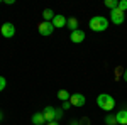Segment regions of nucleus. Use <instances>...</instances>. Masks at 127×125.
<instances>
[{
	"label": "nucleus",
	"instance_id": "1",
	"mask_svg": "<svg viewBox=\"0 0 127 125\" xmlns=\"http://www.w3.org/2000/svg\"><path fill=\"white\" fill-rule=\"evenodd\" d=\"M88 25H90V29L93 30V32H103V30H107V27H108V20L105 19L103 15H95V17L90 19Z\"/></svg>",
	"mask_w": 127,
	"mask_h": 125
},
{
	"label": "nucleus",
	"instance_id": "2",
	"mask_svg": "<svg viewBox=\"0 0 127 125\" xmlns=\"http://www.w3.org/2000/svg\"><path fill=\"white\" fill-rule=\"evenodd\" d=\"M97 105L102 108V110H105V112H110L114 106H115V100L112 98L110 95L107 93H102V95L97 96Z\"/></svg>",
	"mask_w": 127,
	"mask_h": 125
},
{
	"label": "nucleus",
	"instance_id": "3",
	"mask_svg": "<svg viewBox=\"0 0 127 125\" xmlns=\"http://www.w3.org/2000/svg\"><path fill=\"white\" fill-rule=\"evenodd\" d=\"M37 30H39L41 36H51V34L54 32V25H53V22H46V20H42L39 25H37Z\"/></svg>",
	"mask_w": 127,
	"mask_h": 125
},
{
	"label": "nucleus",
	"instance_id": "4",
	"mask_svg": "<svg viewBox=\"0 0 127 125\" xmlns=\"http://www.w3.org/2000/svg\"><path fill=\"white\" fill-rule=\"evenodd\" d=\"M124 19H126V12H122V10H110V20L114 22V24H117V25H120V24H124Z\"/></svg>",
	"mask_w": 127,
	"mask_h": 125
},
{
	"label": "nucleus",
	"instance_id": "5",
	"mask_svg": "<svg viewBox=\"0 0 127 125\" xmlns=\"http://www.w3.org/2000/svg\"><path fill=\"white\" fill-rule=\"evenodd\" d=\"M0 32H2L3 37H14V36H15V27H14L12 22H5V24H2Z\"/></svg>",
	"mask_w": 127,
	"mask_h": 125
},
{
	"label": "nucleus",
	"instance_id": "6",
	"mask_svg": "<svg viewBox=\"0 0 127 125\" xmlns=\"http://www.w3.org/2000/svg\"><path fill=\"white\" fill-rule=\"evenodd\" d=\"M69 103H71V106H83L87 103L85 95H81V93H73L71 98H69Z\"/></svg>",
	"mask_w": 127,
	"mask_h": 125
},
{
	"label": "nucleus",
	"instance_id": "7",
	"mask_svg": "<svg viewBox=\"0 0 127 125\" xmlns=\"http://www.w3.org/2000/svg\"><path fill=\"white\" fill-rule=\"evenodd\" d=\"M69 41H71V42H75V44H80V42H83V41H85V32H83L81 29L73 30V32L69 34Z\"/></svg>",
	"mask_w": 127,
	"mask_h": 125
},
{
	"label": "nucleus",
	"instance_id": "8",
	"mask_svg": "<svg viewBox=\"0 0 127 125\" xmlns=\"http://www.w3.org/2000/svg\"><path fill=\"white\" fill-rule=\"evenodd\" d=\"M66 17L64 15H61V14H56L54 15V19L51 20L53 22V25H54V29H61V27H66Z\"/></svg>",
	"mask_w": 127,
	"mask_h": 125
},
{
	"label": "nucleus",
	"instance_id": "9",
	"mask_svg": "<svg viewBox=\"0 0 127 125\" xmlns=\"http://www.w3.org/2000/svg\"><path fill=\"white\" fill-rule=\"evenodd\" d=\"M42 115L46 118V122H54V118H56V108L54 106H46L42 110Z\"/></svg>",
	"mask_w": 127,
	"mask_h": 125
},
{
	"label": "nucleus",
	"instance_id": "10",
	"mask_svg": "<svg viewBox=\"0 0 127 125\" xmlns=\"http://www.w3.org/2000/svg\"><path fill=\"white\" fill-rule=\"evenodd\" d=\"M115 120H117V124H120V125H127V108L119 110L117 113H115Z\"/></svg>",
	"mask_w": 127,
	"mask_h": 125
},
{
	"label": "nucleus",
	"instance_id": "11",
	"mask_svg": "<svg viewBox=\"0 0 127 125\" xmlns=\"http://www.w3.org/2000/svg\"><path fill=\"white\" fill-rule=\"evenodd\" d=\"M32 124L34 125H44L46 124V118L42 115V112H37V113L32 115Z\"/></svg>",
	"mask_w": 127,
	"mask_h": 125
},
{
	"label": "nucleus",
	"instance_id": "12",
	"mask_svg": "<svg viewBox=\"0 0 127 125\" xmlns=\"http://www.w3.org/2000/svg\"><path fill=\"white\" fill-rule=\"evenodd\" d=\"M66 27H68L71 32H73V30H76V29H78V20L75 19V17H69V19L66 20Z\"/></svg>",
	"mask_w": 127,
	"mask_h": 125
},
{
	"label": "nucleus",
	"instance_id": "13",
	"mask_svg": "<svg viewBox=\"0 0 127 125\" xmlns=\"http://www.w3.org/2000/svg\"><path fill=\"white\" fill-rule=\"evenodd\" d=\"M54 15H56V14H54L51 9H44V12H42V17H44L46 22H51V20L54 19Z\"/></svg>",
	"mask_w": 127,
	"mask_h": 125
},
{
	"label": "nucleus",
	"instance_id": "14",
	"mask_svg": "<svg viewBox=\"0 0 127 125\" xmlns=\"http://www.w3.org/2000/svg\"><path fill=\"white\" fill-rule=\"evenodd\" d=\"M58 98H59V100H63V101H69L71 93L66 91V90H59V91H58Z\"/></svg>",
	"mask_w": 127,
	"mask_h": 125
},
{
	"label": "nucleus",
	"instance_id": "15",
	"mask_svg": "<svg viewBox=\"0 0 127 125\" xmlns=\"http://www.w3.org/2000/svg\"><path fill=\"white\" fill-rule=\"evenodd\" d=\"M105 7H108L110 10H115L119 7V0H105Z\"/></svg>",
	"mask_w": 127,
	"mask_h": 125
},
{
	"label": "nucleus",
	"instance_id": "16",
	"mask_svg": "<svg viewBox=\"0 0 127 125\" xmlns=\"http://www.w3.org/2000/svg\"><path fill=\"white\" fill-rule=\"evenodd\" d=\"M105 124H107V125H117L115 115H107V117H105Z\"/></svg>",
	"mask_w": 127,
	"mask_h": 125
},
{
	"label": "nucleus",
	"instance_id": "17",
	"mask_svg": "<svg viewBox=\"0 0 127 125\" xmlns=\"http://www.w3.org/2000/svg\"><path fill=\"white\" fill-rule=\"evenodd\" d=\"M119 10H122V12H126L127 10V0H119Z\"/></svg>",
	"mask_w": 127,
	"mask_h": 125
},
{
	"label": "nucleus",
	"instance_id": "18",
	"mask_svg": "<svg viewBox=\"0 0 127 125\" xmlns=\"http://www.w3.org/2000/svg\"><path fill=\"white\" fill-rule=\"evenodd\" d=\"M63 108H56V118H54V122H59L61 118H63Z\"/></svg>",
	"mask_w": 127,
	"mask_h": 125
},
{
	"label": "nucleus",
	"instance_id": "19",
	"mask_svg": "<svg viewBox=\"0 0 127 125\" xmlns=\"http://www.w3.org/2000/svg\"><path fill=\"white\" fill-rule=\"evenodd\" d=\"M5 86H7V79H5L3 76H0V91H3Z\"/></svg>",
	"mask_w": 127,
	"mask_h": 125
},
{
	"label": "nucleus",
	"instance_id": "20",
	"mask_svg": "<svg viewBox=\"0 0 127 125\" xmlns=\"http://www.w3.org/2000/svg\"><path fill=\"white\" fill-rule=\"evenodd\" d=\"M90 124H92V122H90V118H87V117H83L78 122V125H90Z\"/></svg>",
	"mask_w": 127,
	"mask_h": 125
},
{
	"label": "nucleus",
	"instance_id": "21",
	"mask_svg": "<svg viewBox=\"0 0 127 125\" xmlns=\"http://www.w3.org/2000/svg\"><path fill=\"white\" fill-rule=\"evenodd\" d=\"M69 108H71V103L69 101H64L63 103V110H69Z\"/></svg>",
	"mask_w": 127,
	"mask_h": 125
},
{
	"label": "nucleus",
	"instance_id": "22",
	"mask_svg": "<svg viewBox=\"0 0 127 125\" xmlns=\"http://www.w3.org/2000/svg\"><path fill=\"white\" fill-rule=\"evenodd\" d=\"M48 125H59L58 122H48Z\"/></svg>",
	"mask_w": 127,
	"mask_h": 125
},
{
	"label": "nucleus",
	"instance_id": "23",
	"mask_svg": "<svg viewBox=\"0 0 127 125\" xmlns=\"http://www.w3.org/2000/svg\"><path fill=\"white\" fill-rule=\"evenodd\" d=\"M124 79L127 81V69H126V73H124Z\"/></svg>",
	"mask_w": 127,
	"mask_h": 125
},
{
	"label": "nucleus",
	"instance_id": "24",
	"mask_svg": "<svg viewBox=\"0 0 127 125\" xmlns=\"http://www.w3.org/2000/svg\"><path fill=\"white\" fill-rule=\"evenodd\" d=\"M2 118H3V115H2V112H0V120H2Z\"/></svg>",
	"mask_w": 127,
	"mask_h": 125
},
{
	"label": "nucleus",
	"instance_id": "25",
	"mask_svg": "<svg viewBox=\"0 0 127 125\" xmlns=\"http://www.w3.org/2000/svg\"><path fill=\"white\" fill-rule=\"evenodd\" d=\"M71 125H78V122H73V124H71Z\"/></svg>",
	"mask_w": 127,
	"mask_h": 125
}]
</instances>
